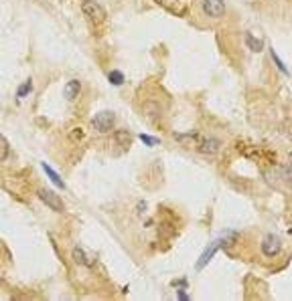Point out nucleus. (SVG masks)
I'll return each instance as SVG.
<instances>
[{"label":"nucleus","mask_w":292,"mask_h":301,"mask_svg":"<svg viewBox=\"0 0 292 301\" xmlns=\"http://www.w3.org/2000/svg\"><path fill=\"white\" fill-rule=\"evenodd\" d=\"M81 12L85 15V18H88L90 22H93V24H102L106 20V10L97 4L95 0H83Z\"/></svg>","instance_id":"1"},{"label":"nucleus","mask_w":292,"mask_h":301,"mask_svg":"<svg viewBox=\"0 0 292 301\" xmlns=\"http://www.w3.org/2000/svg\"><path fill=\"white\" fill-rule=\"evenodd\" d=\"M114 123H116V116L112 111H100V114H95L93 119H91V128L100 134H108L114 130Z\"/></svg>","instance_id":"2"},{"label":"nucleus","mask_w":292,"mask_h":301,"mask_svg":"<svg viewBox=\"0 0 292 301\" xmlns=\"http://www.w3.org/2000/svg\"><path fill=\"white\" fill-rule=\"evenodd\" d=\"M36 196H39L43 202L51 208V210H55V212H63L65 210V204H63V200H61L53 190H47V188H41L39 192H36Z\"/></svg>","instance_id":"3"},{"label":"nucleus","mask_w":292,"mask_h":301,"mask_svg":"<svg viewBox=\"0 0 292 301\" xmlns=\"http://www.w3.org/2000/svg\"><path fill=\"white\" fill-rule=\"evenodd\" d=\"M203 15L211 18H221L225 15V2L223 0H203Z\"/></svg>","instance_id":"4"},{"label":"nucleus","mask_w":292,"mask_h":301,"mask_svg":"<svg viewBox=\"0 0 292 301\" xmlns=\"http://www.w3.org/2000/svg\"><path fill=\"white\" fill-rule=\"evenodd\" d=\"M280 251H282V241H280L276 234L264 236V241H262V253L266 257H276V255H280Z\"/></svg>","instance_id":"5"},{"label":"nucleus","mask_w":292,"mask_h":301,"mask_svg":"<svg viewBox=\"0 0 292 301\" xmlns=\"http://www.w3.org/2000/svg\"><path fill=\"white\" fill-rule=\"evenodd\" d=\"M79 93H81V83H79L77 79H71V81L65 83L63 95H65L67 101H75V99L79 97Z\"/></svg>","instance_id":"6"},{"label":"nucleus","mask_w":292,"mask_h":301,"mask_svg":"<svg viewBox=\"0 0 292 301\" xmlns=\"http://www.w3.org/2000/svg\"><path fill=\"white\" fill-rule=\"evenodd\" d=\"M223 245H225L223 241H215V243H213V245H211L209 249H207V251H205V253H203V255H201V259L197 261V269L201 271V269H203V267L207 265V263H209V261L213 259V255L217 253V249H219V247H223Z\"/></svg>","instance_id":"7"},{"label":"nucleus","mask_w":292,"mask_h":301,"mask_svg":"<svg viewBox=\"0 0 292 301\" xmlns=\"http://www.w3.org/2000/svg\"><path fill=\"white\" fill-rule=\"evenodd\" d=\"M219 146H221V142H219L217 137H207V140H203L199 144V152H203V154H215L217 150H219Z\"/></svg>","instance_id":"8"},{"label":"nucleus","mask_w":292,"mask_h":301,"mask_svg":"<svg viewBox=\"0 0 292 301\" xmlns=\"http://www.w3.org/2000/svg\"><path fill=\"white\" fill-rule=\"evenodd\" d=\"M243 39H246V45H248L250 51H254V53H260V51H262V47H264L262 39H256L252 33H246V36H243Z\"/></svg>","instance_id":"9"},{"label":"nucleus","mask_w":292,"mask_h":301,"mask_svg":"<svg viewBox=\"0 0 292 301\" xmlns=\"http://www.w3.org/2000/svg\"><path fill=\"white\" fill-rule=\"evenodd\" d=\"M73 261H75L77 265H85V267L91 265V261L88 259V255H85V251H83L81 247H75V249H73Z\"/></svg>","instance_id":"10"},{"label":"nucleus","mask_w":292,"mask_h":301,"mask_svg":"<svg viewBox=\"0 0 292 301\" xmlns=\"http://www.w3.org/2000/svg\"><path fill=\"white\" fill-rule=\"evenodd\" d=\"M43 170L47 172V176H49V178H51V182H53V184H55L57 188H65V182H63V180H61V178H59V174H57V172H55V170H53L51 166H47V164H43Z\"/></svg>","instance_id":"11"},{"label":"nucleus","mask_w":292,"mask_h":301,"mask_svg":"<svg viewBox=\"0 0 292 301\" xmlns=\"http://www.w3.org/2000/svg\"><path fill=\"white\" fill-rule=\"evenodd\" d=\"M175 137H177L179 142L185 144V146H195V144L199 142V137L195 135V134H175Z\"/></svg>","instance_id":"12"},{"label":"nucleus","mask_w":292,"mask_h":301,"mask_svg":"<svg viewBox=\"0 0 292 301\" xmlns=\"http://www.w3.org/2000/svg\"><path fill=\"white\" fill-rule=\"evenodd\" d=\"M280 178L292 186V162H288V164H284L282 168H280Z\"/></svg>","instance_id":"13"},{"label":"nucleus","mask_w":292,"mask_h":301,"mask_svg":"<svg viewBox=\"0 0 292 301\" xmlns=\"http://www.w3.org/2000/svg\"><path fill=\"white\" fill-rule=\"evenodd\" d=\"M31 89H33V81L27 79V81H24V83L18 87V89H17V97H27V95L31 93Z\"/></svg>","instance_id":"14"},{"label":"nucleus","mask_w":292,"mask_h":301,"mask_svg":"<svg viewBox=\"0 0 292 301\" xmlns=\"http://www.w3.org/2000/svg\"><path fill=\"white\" fill-rule=\"evenodd\" d=\"M108 79H110V83H112V85H122V83H124V73H120V71H110Z\"/></svg>","instance_id":"15"},{"label":"nucleus","mask_w":292,"mask_h":301,"mask_svg":"<svg viewBox=\"0 0 292 301\" xmlns=\"http://www.w3.org/2000/svg\"><path fill=\"white\" fill-rule=\"evenodd\" d=\"M116 140H118L122 146H130V134H126V132H118V134H116Z\"/></svg>","instance_id":"16"},{"label":"nucleus","mask_w":292,"mask_h":301,"mask_svg":"<svg viewBox=\"0 0 292 301\" xmlns=\"http://www.w3.org/2000/svg\"><path fill=\"white\" fill-rule=\"evenodd\" d=\"M270 53H272V59H274V63H276V65H278V69H280V71H282L284 75H288V69L284 67V63H282V61H280V57L276 55V51H274V49H272V51H270Z\"/></svg>","instance_id":"17"},{"label":"nucleus","mask_w":292,"mask_h":301,"mask_svg":"<svg viewBox=\"0 0 292 301\" xmlns=\"http://www.w3.org/2000/svg\"><path fill=\"white\" fill-rule=\"evenodd\" d=\"M0 144H2V156H0V160L6 162V158H8V142H6V137H0Z\"/></svg>","instance_id":"18"},{"label":"nucleus","mask_w":292,"mask_h":301,"mask_svg":"<svg viewBox=\"0 0 292 301\" xmlns=\"http://www.w3.org/2000/svg\"><path fill=\"white\" fill-rule=\"evenodd\" d=\"M140 140H142L144 144H148V146H156V144H158L156 137H150V135H146V134H142V135H140Z\"/></svg>","instance_id":"19"},{"label":"nucleus","mask_w":292,"mask_h":301,"mask_svg":"<svg viewBox=\"0 0 292 301\" xmlns=\"http://www.w3.org/2000/svg\"><path fill=\"white\" fill-rule=\"evenodd\" d=\"M177 297H179L181 301H187V299H189V295H187L185 291H177Z\"/></svg>","instance_id":"20"}]
</instances>
